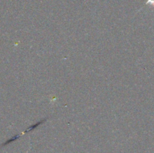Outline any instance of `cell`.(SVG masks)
Returning a JSON list of instances; mask_svg holds the SVG:
<instances>
[{
	"instance_id": "2",
	"label": "cell",
	"mask_w": 154,
	"mask_h": 153,
	"mask_svg": "<svg viewBox=\"0 0 154 153\" xmlns=\"http://www.w3.org/2000/svg\"><path fill=\"white\" fill-rule=\"evenodd\" d=\"M147 5H151L154 6V0H147V2H146Z\"/></svg>"
},
{
	"instance_id": "1",
	"label": "cell",
	"mask_w": 154,
	"mask_h": 153,
	"mask_svg": "<svg viewBox=\"0 0 154 153\" xmlns=\"http://www.w3.org/2000/svg\"><path fill=\"white\" fill-rule=\"evenodd\" d=\"M44 121H45V120H42V121H41V122H38L36 123V124H35V125H32V126H30V127H29V128H28V129H27V130L25 131L23 133V134H25V133L28 132V131H31L33 130V129H36V128L38 126V125H41V124H42V123L44 122Z\"/></svg>"
}]
</instances>
